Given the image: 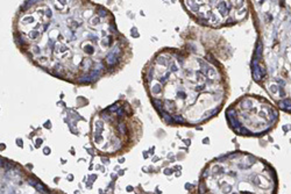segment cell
<instances>
[{
  "instance_id": "6da1fadb",
  "label": "cell",
  "mask_w": 291,
  "mask_h": 194,
  "mask_svg": "<svg viewBox=\"0 0 291 194\" xmlns=\"http://www.w3.org/2000/svg\"><path fill=\"white\" fill-rule=\"evenodd\" d=\"M184 57L159 54L143 71V85L159 118L167 124L196 126L213 118L228 95L215 66L200 59L198 69L184 68Z\"/></svg>"
},
{
  "instance_id": "7a4b0ae2",
  "label": "cell",
  "mask_w": 291,
  "mask_h": 194,
  "mask_svg": "<svg viewBox=\"0 0 291 194\" xmlns=\"http://www.w3.org/2000/svg\"><path fill=\"white\" fill-rule=\"evenodd\" d=\"M277 175L267 161L233 152L206 166L196 194H276Z\"/></svg>"
},
{
  "instance_id": "3957f363",
  "label": "cell",
  "mask_w": 291,
  "mask_h": 194,
  "mask_svg": "<svg viewBox=\"0 0 291 194\" xmlns=\"http://www.w3.org/2000/svg\"><path fill=\"white\" fill-rule=\"evenodd\" d=\"M91 124L92 141L104 152L125 151L141 134V122L126 100H118L98 110Z\"/></svg>"
},
{
  "instance_id": "277c9868",
  "label": "cell",
  "mask_w": 291,
  "mask_h": 194,
  "mask_svg": "<svg viewBox=\"0 0 291 194\" xmlns=\"http://www.w3.org/2000/svg\"><path fill=\"white\" fill-rule=\"evenodd\" d=\"M277 116L269 102L256 95L241 96L226 110L229 127L242 136H262L275 127Z\"/></svg>"
}]
</instances>
